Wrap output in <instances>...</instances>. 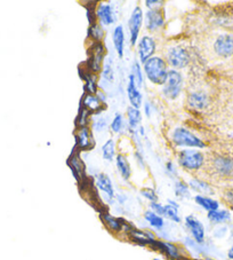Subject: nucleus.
I'll use <instances>...</instances> for the list:
<instances>
[{
    "label": "nucleus",
    "instance_id": "10",
    "mask_svg": "<svg viewBox=\"0 0 233 260\" xmlns=\"http://www.w3.org/2000/svg\"><path fill=\"white\" fill-rule=\"evenodd\" d=\"M157 49H158V43L156 38L151 35H143L140 37L136 45L137 61L141 64H144L145 62L156 55Z\"/></svg>",
    "mask_w": 233,
    "mask_h": 260
},
{
    "label": "nucleus",
    "instance_id": "50",
    "mask_svg": "<svg viewBox=\"0 0 233 260\" xmlns=\"http://www.w3.org/2000/svg\"><path fill=\"white\" fill-rule=\"evenodd\" d=\"M227 257L230 258V259H233V248L228 250V252H227Z\"/></svg>",
    "mask_w": 233,
    "mask_h": 260
},
{
    "label": "nucleus",
    "instance_id": "31",
    "mask_svg": "<svg viewBox=\"0 0 233 260\" xmlns=\"http://www.w3.org/2000/svg\"><path fill=\"white\" fill-rule=\"evenodd\" d=\"M195 203L200 206L201 209H204L205 211L210 212V211H215V210L219 209V203L214 200L213 197L210 196H205V195H196L193 197Z\"/></svg>",
    "mask_w": 233,
    "mask_h": 260
},
{
    "label": "nucleus",
    "instance_id": "46",
    "mask_svg": "<svg viewBox=\"0 0 233 260\" xmlns=\"http://www.w3.org/2000/svg\"><path fill=\"white\" fill-rule=\"evenodd\" d=\"M149 210L153 211L154 213L159 214V216H164V210H165V204H161L160 202H153V203H149Z\"/></svg>",
    "mask_w": 233,
    "mask_h": 260
},
{
    "label": "nucleus",
    "instance_id": "8",
    "mask_svg": "<svg viewBox=\"0 0 233 260\" xmlns=\"http://www.w3.org/2000/svg\"><path fill=\"white\" fill-rule=\"evenodd\" d=\"M94 186L102 194V200L107 205L115 204V189L109 174L98 172L94 176Z\"/></svg>",
    "mask_w": 233,
    "mask_h": 260
},
{
    "label": "nucleus",
    "instance_id": "32",
    "mask_svg": "<svg viewBox=\"0 0 233 260\" xmlns=\"http://www.w3.org/2000/svg\"><path fill=\"white\" fill-rule=\"evenodd\" d=\"M174 194L178 201H184L191 199L192 191L186 181L182 180V179H177L174 182Z\"/></svg>",
    "mask_w": 233,
    "mask_h": 260
},
{
    "label": "nucleus",
    "instance_id": "7",
    "mask_svg": "<svg viewBox=\"0 0 233 260\" xmlns=\"http://www.w3.org/2000/svg\"><path fill=\"white\" fill-rule=\"evenodd\" d=\"M151 250H154L163 254L167 260H187L190 258L184 246L175 243L173 241L157 240L154 244L151 246Z\"/></svg>",
    "mask_w": 233,
    "mask_h": 260
},
{
    "label": "nucleus",
    "instance_id": "51",
    "mask_svg": "<svg viewBox=\"0 0 233 260\" xmlns=\"http://www.w3.org/2000/svg\"><path fill=\"white\" fill-rule=\"evenodd\" d=\"M187 260H205V258H199V257H190Z\"/></svg>",
    "mask_w": 233,
    "mask_h": 260
},
{
    "label": "nucleus",
    "instance_id": "52",
    "mask_svg": "<svg viewBox=\"0 0 233 260\" xmlns=\"http://www.w3.org/2000/svg\"><path fill=\"white\" fill-rule=\"evenodd\" d=\"M205 260H214V259H212V258H208V257H206V258H205Z\"/></svg>",
    "mask_w": 233,
    "mask_h": 260
},
{
    "label": "nucleus",
    "instance_id": "6",
    "mask_svg": "<svg viewBox=\"0 0 233 260\" xmlns=\"http://www.w3.org/2000/svg\"><path fill=\"white\" fill-rule=\"evenodd\" d=\"M185 87V79L181 71L169 69L167 79L161 86V95L166 100L175 101L182 95Z\"/></svg>",
    "mask_w": 233,
    "mask_h": 260
},
{
    "label": "nucleus",
    "instance_id": "1",
    "mask_svg": "<svg viewBox=\"0 0 233 260\" xmlns=\"http://www.w3.org/2000/svg\"><path fill=\"white\" fill-rule=\"evenodd\" d=\"M173 147L180 149H205L207 145L199 136L185 125H175L167 134Z\"/></svg>",
    "mask_w": 233,
    "mask_h": 260
},
{
    "label": "nucleus",
    "instance_id": "16",
    "mask_svg": "<svg viewBox=\"0 0 233 260\" xmlns=\"http://www.w3.org/2000/svg\"><path fill=\"white\" fill-rule=\"evenodd\" d=\"M145 30L150 34H159L166 25V16L163 10L146 11L144 13Z\"/></svg>",
    "mask_w": 233,
    "mask_h": 260
},
{
    "label": "nucleus",
    "instance_id": "33",
    "mask_svg": "<svg viewBox=\"0 0 233 260\" xmlns=\"http://www.w3.org/2000/svg\"><path fill=\"white\" fill-rule=\"evenodd\" d=\"M102 158L106 162H113L115 159L116 152V143L113 139H107L102 146Z\"/></svg>",
    "mask_w": 233,
    "mask_h": 260
},
{
    "label": "nucleus",
    "instance_id": "43",
    "mask_svg": "<svg viewBox=\"0 0 233 260\" xmlns=\"http://www.w3.org/2000/svg\"><path fill=\"white\" fill-rule=\"evenodd\" d=\"M133 156H134V159H135L137 167L140 168L141 170H143V171L146 170V162H145L144 154H143V151L135 149V150H134Z\"/></svg>",
    "mask_w": 233,
    "mask_h": 260
},
{
    "label": "nucleus",
    "instance_id": "44",
    "mask_svg": "<svg viewBox=\"0 0 233 260\" xmlns=\"http://www.w3.org/2000/svg\"><path fill=\"white\" fill-rule=\"evenodd\" d=\"M144 5L147 8V11L163 10L165 2H163V0H145Z\"/></svg>",
    "mask_w": 233,
    "mask_h": 260
},
{
    "label": "nucleus",
    "instance_id": "19",
    "mask_svg": "<svg viewBox=\"0 0 233 260\" xmlns=\"http://www.w3.org/2000/svg\"><path fill=\"white\" fill-rule=\"evenodd\" d=\"M79 107H82L85 110H87L93 116L101 115L103 111L107 109L106 102H103L97 94H87L84 93L82 100H80Z\"/></svg>",
    "mask_w": 233,
    "mask_h": 260
},
{
    "label": "nucleus",
    "instance_id": "49",
    "mask_svg": "<svg viewBox=\"0 0 233 260\" xmlns=\"http://www.w3.org/2000/svg\"><path fill=\"white\" fill-rule=\"evenodd\" d=\"M137 134L140 136V138H145V128H144V126H143V125H141V126L138 127Z\"/></svg>",
    "mask_w": 233,
    "mask_h": 260
},
{
    "label": "nucleus",
    "instance_id": "47",
    "mask_svg": "<svg viewBox=\"0 0 233 260\" xmlns=\"http://www.w3.org/2000/svg\"><path fill=\"white\" fill-rule=\"evenodd\" d=\"M143 110H144V115L146 118H151L152 115L154 113V106L152 105L150 101H145L143 102Z\"/></svg>",
    "mask_w": 233,
    "mask_h": 260
},
{
    "label": "nucleus",
    "instance_id": "9",
    "mask_svg": "<svg viewBox=\"0 0 233 260\" xmlns=\"http://www.w3.org/2000/svg\"><path fill=\"white\" fill-rule=\"evenodd\" d=\"M143 23H144V12H143L141 6H136L132 11V14L129 16L127 22L129 45H131L132 47H136L138 39H140Z\"/></svg>",
    "mask_w": 233,
    "mask_h": 260
},
{
    "label": "nucleus",
    "instance_id": "42",
    "mask_svg": "<svg viewBox=\"0 0 233 260\" xmlns=\"http://www.w3.org/2000/svg\"><path fill=\"white\" fill-rule=\"evenodd\" d=\"M165 174L167 176L169 179H172V180L176 181L178 178V170L176 164H175L173 160H168V162H166L165 164Z\"/></svg>",
    "mask_w": 233,
    "mask_h": 260
},
{
    "label": "nucleus",
    "instance_id": "2",
    "mask_svg": "<svg viewBox=\"0 0 233 260\" xmlns=\"http://www.w3.org/2000/svg\"><path fill=\"white\" fill-rule=\"evenodd\" d=\"M176 162L186 173H198L205 168L207 157L201 149H180L176 152Z\"/></svg>",
    "mask_w": 233,
    "mask_h": 260
},
{
    "label": "nucleus",
    "instance_id": "12",
    "mask_svg": "<svg viewBox=\"0 0 233 260\" xmlns=\"http://www.w3.org/2000/svg\"><path fill=\"white\" fill-rule=\"evenodd\" d=\"M125 239L132 242L133 244L143 246V248H150L154 244V242L158 240L156 233L151 230H143L137 228L136 226L125 236Z\"/></svg>",
    "mask_w": 233,
    "mask_h": 260
},
{
    "label": "nucleus",
    "instance_id": "18",
    "mask_svg": "<svg viewBox=\"0 0 233 260\" xmlns=\"http://www.w3.org/2000/svg\"><path fill=\"white\" fill-rule=\"evenodd\" d=\"M95 14L97 22L103 26H110L114 24V22L116 21L114 6L110 3H97L95 7Z\"/></svg>",
    "mask_w": 233,
    "mask_h": 260
},
{
    "label": "nucleus",
    "instance_id": "20",
    "mask_svg": "<svg viewBox=\"0 0 233 260\" xmlns=\"http://www.w3.org/2000/svg\"><path fill=\"white\" fill-rule=\"evenodd\" d=\"M78 74L84 82V93L97 94L100 91V76L91 74L84 66L79 67Z\"/></svg>",
    "mask_w": 233,
    "mask_h": 260
},
{
    "label": "nucleus",
    "instance_id": "37",
    "mask_svg": "<svg viewBox=\"0 0 233 260\" xmlns=\"http://www.w3.org/2000/svg\"><path fill=\"white\" fill-rule=\"evenodd\" d=\"M207 219L208 220L217 225V223H223L226 222L228 219H230V213L226 210H215V211L207 212Z\"/></svg>",
    "mask_w": 233,
    "mask_h": 260
},
{
    "label": "nucleus",
    "instance_id": "41",
    "mask_svg": "<svg viewBox=\"0 0 233 260\" xmlns=\"http://www.w3.org/2000/svg\"><path fill=\"white\" fill-rule=\"evenodd\" d=\"M140 194L143 199L146 200L149 203H153V202H159V196L157 194L154 188L152 187H144L140 190Z\"/></svg>",
    "mask_w": 233,
    "mask_h": 260
},
{
    "label": "nucleus",
    "instance_id": "24",
    "mask_svg": "<svg viewBox=\"0 0 233 260\" xmlns=\"http://www.w3.org/2000/svg\"><path fill=\"white\" fill-rule=\"evenodd\" d=\"M210 165L215 172L219 176H232L233 174V159L223 157V156H216L210 160Z\"/></svg>",
    "mask_w": 233,
    "mask_h": 260
},
{
    "label": "nucleus",
    "instance_id": "15",
    "mask_svg": "<svg viewBox=\"0 0 233 260\" xmlns=\"http://www.w3.org/2000/svg\"><path fill=\"white\" fill-rule=\"evenodd\" d=\"M98 217H100V220L103 223V226L105 227V230L111 233L112 235H123L125 218L114 216V214H112L107 209L98 211Z\"/></svg>",
    "mask_w": 233,
    "mask_h": 260
},
{
    "label": "nucleus",
    "instance_id": "25",
    "mask_svg": "<svg viewBox=\"0 0 233 260\" xmlns=\"http://www.w3.org/2000/svg\"><path fill=\"white\" fill-rule=\"evenodd\" d=\"M126 119H127V133L129 136H134L137 133L138 127L141 126L142 113L141 109H136L129 106L126 109Z\"/></svg>",
    "mask_w": 233,
    "mask_h": 260
},
{
    "label": "nucleus",
    "instance_id": "14",
    "mask_svg": "<svg viewBox=\"0 0 233 260\" xmlns=\"http://www.w3.org/2000/svg\"><path fill=\"white\" fill-rule=\"evenodd\" d=\"M186 107L192 111H204L210 105V98L203 89H191L187 92L185 99Z\"/></svg>",
    "mask_w": 233,
    "mask_h": 260
},
{
    "label": "nucleus",
    "instance_id": "26",
    "mask_svg": "<svg viewBox=\"0 0 233 260\" xmlns=\"http://www.w3.org/2000/svg\"><path fill=\"white\" fill-rule=\"evenodd\" d=\"M180 208H181V205H180V203H178V201L168 200L167 204H165L163 217L166 219V220H168L169 222L180 225V223H182V221H183V219L180 214Z\"/></svg>",
    "mask_w": 233,
    "mask_h": 260
},
{
    "label": "nucleus",
    "instance_id": "34",
    "mask_svg": "<svg viewBox=\"0 0 233 260\" xmlns=\"http://www.w3.org/2000/svg\"><path fill=\"white\" fill-rule=\"evenodd\" d=\"M105 30L104 26L101 25L98 22H96L95 24L89 25L88 30H87V37L89 39V42H101L103 43V40L105 38Z\"/></svg>",
    "mask_w": 233,
    "mask_h": 260
},
{
    "label": "nucleus",
    "instance_id": "23",
    "mask_svg": "<svg viewBox=\"0 0 233 260\" xmlns=\"http://www.w3.org/2000/svg\"><path fill=\"white\" fill-rule=\"evenodd\" d=\"M112 44L113 48L120 59L125 55V48H126V34L123 25H115L112 31Z\"/></svg>",
    "mask_w": 233,
    "mask_h": 260
},
{
    "label": "nucleus",
    "instance_id": "5",
    "mask_svg": "<svg viewBox=\"0 0 233 260\" xmlns=\"http://www.w3.org/2000/svg\"><path fill=\"white\" fill-rule=\"evenodd\" d=\"M87 60L83 66L91 74L100 76L107 55V49L104 43L91 42L87 49Z\"/></svg>",
    "mask_w": 233,
    "mask_h": 260
},
{
    "label": "nucleus",
    "instance_id": "3",
    "mask_svg": "<svg viewBox=\"0 0 233 260\" xmlns=\"http://www.w3.org/2000/svg\"><path fill=\"white\" fill-rule=\"evenodd\" d=\"M143 74L147 82L157 85V86H163L169 71V67L167 62L165 61L164 56L154 55L147 60L144 64H142Z\"/></svg>",
    "mask_w": 233,
    "mask_h": 260
},
{
    "label": "nucleus",
    "instance_id": "21",
    "mask_svg": "<svg viewBox=\"0 0 233 260\" xmlns=\"http://www.w3.org/2000/svg\"><path fill=\"white\" fill-rule=\"evenodd\" d=\"M213 49L218 56L228 57L233 55V36L222 34L215 39Z\"/></svg>",
    "mask_w": 233,
    "mask_h": 260
},
{
    "label": "nucleus",
    "instance_id": "48",
    "mask_svg": "<svg viewBox=\"0 0 233 260\" xmlns=\"http://www.w3.org/2000/svg\"><path fill=\"white\" fill-rule=\"evenodd\" d=\"M127 202V196L124 194H115V203H118L120 206L126 204Z\"/></svg>",
    "mask_w": 233,
    "mask_h": 260
},
{
    "label": "nucleus",
    "instance_id": "4",
    "mask_svg": "<svg viewBox=\"0 0 233 260\" xmlns=\"http://www.w3.org/2000/svg\"><path fill=\"white\" fill-rule=\"evenodd\" d=\"M164 59L173 70H184L191 64V52L183 45H169L164 52Z\"/></svg>",
    "mask_w": 233,
    "mask_h": 260
},
{
    "label": "nucleus",
    "instance_id": "53",
    "mask_svg": "<svg viewBox=\"0 0 233 260\" xmlns=\"http://www.w3.org/2000/svg\"><path fill=\"white\" fill-rule=\"evenodd\" d=\"M152 260H161V259H159V258H153Z\"/></svg>",
    "mask_w": 233,
    "mask_h": 260
},
{
    "label": "nucleus",
    "instance_id": "13",
    "mask_svg": "<svg viewBox=\"0 0 233 260\" xmlns=\"http://www.w3.org/2000/svg\"><path fill=\"white\" fill-rule=\"evenodd\" d=\"M91 126L75 127L74 129V148L79 152H85L94 149L95 139Z\"/></svg>",
    "mask_w": 233,
    "mask_h": 260
},
{
    "label": "nucleus",
    "instance_id": "35",
    "mask_svg": "<svg viewBox=\"0 0 233 260\" xmlns=\"http://www.w3.org/2000/svg\"><path fill=\"white\" fill-rule=\"evenodd\" d=\"M182 245L184 246V249L187 251V253L191 257V254L195 257V253H203V248H204V244H199L198 242H196L192 237H190L189 235H186L183 237V241H182Z\"/></svg>",
    "mask_w": 233,
    "mask_h": 260
},
{
    "label": "nucleus",
    "instance_id": "28",
    "mask_svg": "<svg viewBox=\"0 0 233 260\" xmlns=\"http://www.w3.org/2000/svg\"><path fill=\"white\" fill-rule=\"evenodd\" d=\"M143 218H144V220L146 221L147 225L150 226L151 230L154 233L161 232L168 226L164 217L154 213L153 211H151V210H145L144 213H143Z\"/></svg>",
    "mask_w": 233,
    "mask_h": 260
},
{
    "label": "nucleus",
    "instance_id": "40",
    "mask_svg": "<svg viewBox=\"0 0 233 260\" xmlns=\"http://www.w3.org/2000/svg\"><path fill=\"white\" fill-rule=\"evenodd\" d=\"M101 77L105 83H113L114 82V70L112 68V60L109 59L104 62L103 66Z\"/></svg>",
    "mask_w": 233,
    "mask_h": 260
},
{
    "label": "nucleus",
    "instance_id": "38",
    "mask_svg": "<svg viewBox=\"0 0 233 260\" xmlns=\"http://www.w3.org/2000/svg\"><path fill=\"white\" fill-rule=\"evenodd\" d=\"M135 80V83L138 87H142L143 84H144V74H143V68L142 64L138 62L137 60H135L132 63L131 67V74H129Z\"/></svg>",
    "mask_w": 233,
    "mask_h": 260
},
{
    "label": "nucleus",
    "instance_id": "22",
    "mask_svg": "<svg viewBox=\"0 0 233 260\" xmlns=\"http://www.w3.org/2000/svg\"><path fill=\"white\" fill-rule=\"evenodd\" d=\"M127 98L131 107H134L136 109H141L143 107V95L141 93L140 87L137 86L135 80L131 75L128 76V82H127Z\"/></svg>",
    "mask_w": 233,
    "mask_h": 260
},
{
    "label": "nucleus",
    "instance_id": "17",
    "mask_svg": "<svg viewBox=\"0 0 233 260\" xmlns=\"http://www.w3.org/2000/svg\"><path fill=\"white\" fill-rule=\"evenodd\" d=\"M184 228L187 235L192 237L199 244H204L206 242V230L204 223L193 214H189L184 218Z\"/></svg>",
    "mask_w": 233,
    "mask_h": 260
},
{
    "label": "nucleus",
    "instance_id": "11",
    "mask_svg": "<svg viewBox=\"0 0 233 260\" xmlns=\"http://www.w3.org/2000/svg\"><path fill=\"white\" fill-rule=\"evenodd\" d=\"M66 164H68L71 173H72L73 178L79 186H82L83 183L88 180L89 178L86 172V165H85L83 158L80 157V152L75 148H73L70 157L66 160Z\"/></svg>",
    "mask_w": 233,
    "mask_h": 260
},
{
    "label": "nucleus",
    "instance_id": "29",
    "mask_svg": "<svg viewBox=\"0 0 233 260\" xmlns=\"http://www.w3.org/2000/svg\"><path fill=\"white\" fill-rule=\"evenodd\" d=\"M187 185H189L191 191L196 192L197 195H205L209 196L213 194V188L209 185L207 181L203 180V179L192 177L189 181H187Z\"/></svg>",
    "mask_w": 233,
    "mask_h": 260
},
{
    "label": "nucleus",
    "instance_id": "30",
    "mask_svg": "<svg viewBox=\"0 0 233 260\" xmlns=\"http://www.w3.org/2000/svg\"><path fill=\"white\" fill-rule=\"evenodd\" d=\"M109 129L112 134H114V136H122V134H125L127 132V122L126 119H125L123 114L120 113L114 114L113 118H112V120L110 122Z\"/></svg>",
    "mask_w": 233,
    "mask_h": 260
},
{
    "label": "nucleus",
    "instance_id": "45",
    "mask_svg": "<svg viewBox=\"0 0 233 260\" xmlns=\"http://www.w3.org/2000/svg\"><path fill=\"white\" fill-rule=\"evenodd\" d=\"M95 7L96 6H86V16L88 21V26L95 24L97 22L96 14H95Z\"/></svg>",
    "mask_w": 233,
    "mask_h": 260
},
{
    "label": "nucleus",
    "instance_id": "39",
    "mask_svg": "<svg viewBox=\"0 0 233 260\" xmlns=\"http://www.w3.org/2000/svg\"><path fill=\"white\" fill-rule=\"evenodd\" d=\"M92 118H93V115L89 113V111L85 110L84 108H82V107H79L78 115H77V117H75V120H74L75 127L91 126Z\"/></svg>",
    "mask_w": 233,
    "mask_h": 260
},
{
    "label": "nucleus",
    "instance_id": "27",
    "mask_svg": "<svg viewBox=\"0 0 233 260\" xmlns=\"http://www.w3.org/2000/svg\"><path fill=\"white\" fill-rule=\"evenodd\" d=\"M114 163H115L116 171H118L119 176L122 177L123 180L125 181L131 180L133 171H132V167H131V163H129L127 155L123 154V152H118L115 156Z\"/></svg>",
    "mask_w": 233,
    "mask_h": 260
},
{
    "label": "nucleus",
    "instance_id": "36",
    "mask_svg": "<svg viewBox=\"0 0 233 260\" xmlns=\"http://www.w3.org/2000/svg\"><path fill=\"white\" fill-rule=\"evenodd\" d=\"M109 125H110L109 120H107L104 116H102V114L93 116L92 123H91V128L93 132H96V133L104 132L109 128Z\"/></svg>",
    "mask_w": 233,
    "mask_h": 260
}]
</instances>
